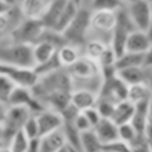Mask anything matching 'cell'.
<instances>
[{
  "instance_id": "obj_43",
  "label": "cell",
  "mask_w": 152,
  "mask_h": 152,
  "mask_svg": "<svg viewBox=\"0 0 152 152\" xmlns=\"http://www.w3.org/2000/svg\"><path fill=\"white\" fill-rule=\"evenodd\" d=\"M11 8H12L11 6H8V5H6V4H4V2L0 1V14H1V13H6V12H8Z\"/></svg>"
},
{
  "instance_id": "obj_36",
  "label": "cell",
  "mask_w": 152,
  "mask_h": 152,
  "mask_svg": "<svg viewBox=\"0 0 152 152\" xmlns=\"http://www.w3.org/2000/svg\"><path fill=\"white\" fill-rule=\"evenodd\" d=\"M72 125L75 126V128H76L80 133L93 128L91 125L89 124L88 119L86 118V115H84L82 112H78V114L75 116V119H74V121H72Z\"/></svg>"
},
{
  "instance_id": "obj_32",
  "label": "cell",
  "mask_w": 152,
  "mask_h": 152,
  "mask_svg": "<svg viewBox=\"0 0 152 152\" xmlns=\"http://www.w3.org/2000/svg\"><path fill=\"white\" fill-rule=\"evenodd\" d=\"M21 129H23V132H24L30 139H34V138L40 137L39 126H38V121H37L36 114H31V115L28 116V119L24 122Z\"/></svg>"
},
{
  "instance_id": "obj_40",
  "label": "cell",
  "mask_w": 152,
  "mask_h": 152,
  "mask_svg": "<svg viewBox=\"0 0 152 152\" xmlns=\"http://www.w3.org/2000/svg\"><path fill=\"white\" fill-rule=\"evenodd\" d=\"M144 135L147 139V141H152V120H148L146 124V127L144 129Z\"/></svg>"
},
{
  "instance_id": "obj_5",
  "label": "cell",
  "mask_w": 152,
  "mask_h": 152,
  "mask_svg": "<svg viewBox=\"0 0 152 152\" xmlns=\"http://www.w3.org/2000/svg\"><path fill=\"white\" fill-rule=\"evenodd\" d=\"M116 23V11H91L88 39H100L109 44Z\"/></svg>"
},
{
  "instance_id": "obj_38",
  "label": "cell",
  "mask_w": 152,
  "mask_h": 152,
  "mask_svg": "<svg viewBox=\"0 0 152 152\" xmlns=\"http://www.w3.org/2000/svg\"><path fill=\"white\" fill-rule=\"evenodd\" d=\"M144 66L152 68V44L147 49V51L144 53Z\"/></svg>"
},
{
  "instance_id": "obj_50",
  "label": "cell",
  "mask_w": 152,
  "mask_h": 152,
  "mask_svg": "<svg viewBox=\"0 0 152 152\" xmlns=\"http://www.w3.org/2000/svg\"><path fill=\"white\" fill-rule=\"evenodd\" d=\"M4 152H11L8 148H4Z\"/></svg>"
},
{
  "instance_id": "obj_52",
  "label": "cell",
  "mask_w": 152,
  "mask_h": 152,
  "mask_svg": "<svg viewBox=\"0 0 152 152\" xmlns=\"http://www.w3.org/2000/svg\"><path fill=\"white\" fill-rule=\"evenodd\" d=\"M0 152H4V148H0Z\"/></svg>"
},
{
  "instance_id": "obj_30",
  "label": "cell",
  "mask_w": 152,
  "mask_h": 152,
  "mask_svg": "<svg viewBox=\"0 0 152 152\" xmlns=\"http://www.w3.org/2000/svg\"><path fill=\"white\" fill-rule=\"evenodd\" d=\"M124 6L121 0H89L91 11H118Z\"/></svg>"
},
{
  "instance_id": "obj_37",
  "label": "cell",
  "mask_w": 152,
  "mask_h": 152,
  "mask_svg": "<svg viewBox=\"0 0 152 152\" xmlns=\"http://www.w3.org/2000/svg\"><path fill=\"white\" fill-rule=\"evenodd\" d=\"M82 113L86 115V118L88 119V121H89V124L91 125V127H94V126H95V125H96V124L102 119L101 114L99 113V110L96 109V107H95V106H93V107H90V108L84 109Z\"/></svg>"
},
{
  "instance_id": "obj_15",
  "label": "cell",
  "mask_w": 152,
  "mask_h": 152,
  "mask_svg": "<svg viewBox=\"0 0 152 152\" xmlns=\"http://www.w3.org/2000/svg\"><path fill=\"white\" fill-rule=\"evenodd\" d=\"M93 129H94L95 134L97 135V138L100 139V141L102 142V145L119 139L118 125L109 118H102L93 127Z\"/></svg>"
},
{
  "instance_id": "obj_49",
  "label": "cell",
  "mask_w": 152,
  "mask_h": 152,
  "mask_svg": "<svg viewBox=\"0 0 152 152\" xmlns=\"http://www.w3.org/2000/svg\"><path fill=\"white\" fill-rule=\"evenodd\" d=\"M148 145H150V152H152V141H150Z\"/></svg>"
},
{
  "instance_id": "obj_33",
  "label": "cell",
  "mask_w": 152,
  "mask_h": 152,
  "mask_svg": "<svg viewBox=\"0 0 152 152\" xmlns=\"http://www.w3.org/2000/svg\"><path fill=\"white\" fill-rule=\"evenodd\" d=\"M114 106H115V103H113V102H110V101H108L106 99H102V97H99L97 96L95 107H96V109L99 110V113L101 114L102 118H109L110 119V115L113 113Z\"/></svg>"
},
{
  "instance_id": "obj_13",
  "label": "cell",
  "mask_w": 152,
  "mask_h": 152,
  "mask_svg": "<svg viewBox=\"0 0 152 152\" xmlns=\"http://www.w3.org/2000/svg\"><path fill=\"white\" fill-rule=\"evenodd\" d=\"M151 44H152V39L150 38L146 31L134 30L128 34L126 42V51L145 53L147 49L151 46Z\"/></svg>"
},
{
  "instance_id": "obj_1",
  "label": "cell",
  "mask_w": 152,
  "mask_h": 152,
  "mask_svg": "<svg viewBox=\"0 0 152 152\" xmlns=\"http://www.w3.org/2000/svg\"><path fill=\"white\" fill-rule=\"evenodd\" d=\"M65 69L69 74L72 89H89L96 94L99 93L103 78L96 61L82 55L74 64Z\"/></svg>"
},
{
  "instance_id": "obj_17",
  "label": "cell",
  "mask_w": 152,
  "mask_h": 152,
  "mask_svg": "<svg viewBox=\"0 0 152 152\" xmlns=\"http://www.w3.org/2000/svg\"><path fill=\"white\" fill-rule=\"evenodd\" d=\"M48 6L46 0H20L18 8L26 19H42Z\"/></svg>"
},
{
  "instance_id": "obj_7",
  "label": "cell",
  "mask_w": 152,
  "mask_h": 152,
  "mask_svg": "<svg viewBox=\"0 0 152 152\" xmlns=\"http://www.w3.org/2000/svg\"><path fill=\"white\" fill-rule=\"evenodd\" d=\"M127 89L128 86L118 76L116 72L110 77L103 78L97 96L106 99L113 103H118L127 99Z\"/></svg>"
},
{
  "instance_id": "obj_8",
  "label": "cell",
  "mask_w": 152,
  "mask_h": 152,
  "mask_svg": "<svg viewBox=\"0 0 152 152\" xmlns=\"http://www.w3.org/2000/svg\"><path fill=\"white\" fill-rule=\"evenodd\" d=\"M0 74L10 77L17 86L32 88L38 80V74L34 68H20L0 62Z\"/></svg>"
},
{
  "instance_id": "obj_18",
  "label": "cell",
  "mask_w": 152,
  "mask_h": 152,
  "mask_svg": "<svg viewBox=\"0 0 152 152\" xmlns=\"http://www.w3.org/2000/svg\"><path fill=\"white\" fill-rule=\"evenodd\" d=\"M57 46L48 40H38L32 45V53H33V59H34V66L43 64L51 59L56 52H57Z\"/></svg>"
},
{
  "instance_id": "obj_41",
  "label": "cell",
  "mask_w": 152,
  "mask_h": 152,
  "mask_svg": "<svg viewBox=\"0 0 152 152\" xmlns=\"http://www.w3.org/2000/svg\"><path fill=\"white\" fill-rule=\"evenodd\" d=\"M0 1L4 2V4H6V5H8V6H11V7L18 6L19 2H20V0H0Z\"/></svg>"
},
{
  "instance_id": "obj_14",
  "label": "cell",
  "mask_w": 152,
  "mask_h": 152,
  "mask_svg": "<svg viewBox=\"0 0 152 152\" xmlns=\"http://www.w3.org/2000/svg\"><path fill=\"white\" fill-rule=\"evenodd\" d=\"M97 94L89 89H72L70 93V104L78 112L95 106Z\"/></svg>"
},
{
  "instance_id": "obj_20",
  "label": "cell",
  "mask_w": 152,
  "mask_h": 152,
  "mask_svg": "<svg viewBox=\"0 0 152 152\" xmlns=\"http://www.w3.org/2000/svg\"><path fill=\"white\" fill-rule=\"evenodd\" d=\"M118 76L127 84L146 83L148 78V69L146 66H132L118 70Z\"/></svg>"
},
{
  "instance_id": "obj_11",
  "label": "cell",
  "mask_w": 152,
  "mask_h": 152,
  "mask_svg": "<svg viewBox=\"0 0 152 152\" xmlns=\"http://www.w3.org/2000/svg\"><path fill=\"white\" fill-rule=\"evenodd\" d=\"M36 118L38 121L40 135L51 133L63 127L64 121L61 112H57L50 108H44L36 114Z\"/></svg>"
},
{
  "instance_id": "obj_34",
  "label": "cell",
  "mask_w": 152,
  "mask_h": 152,
  "mask_svg": "<svg viewBox=\"0 0 152 152\" xmlns=\"http://www.w3.org/2000/svg\"><path fill=\"white\" fill-rule=\"evenodd\" d=\"M116 55L114 52V50L108 45L107 49L104 50V52L102 53V56L100 57V59L97 61L100 68H106V66H115V61H116Z\"/></svg>"
},
{
  "instance_id": "obj_51",
  "label": "cell",
  "mask_w": 152,
  "mask_h": 152,
  "mask_svg": "<svg viewBox=\"0 0 152 152\" xmlns=\"http://www.w3.org/2000/svg\"><path fill=\"white\" fill-rule=\"evenodd\" d=\"M145 1H147V2H150V4L152 5V0H145Z\"/></svg>"
},
{
  "instance_id": "obj_54",
  "label": "cell",
  "mask_w": 152,
  "mask_h": 152,
  "mask_svg": "<svg viewBox=\"0 0 152 152\" xmlns=\"http://www.w3.org/2000/svg\"><path fill=\"white\" fill-rule=\"evenodd\" d=\"M46 1H48V2H49V1H51V0H46Z\"/></svg>"
},
{
  "instance_id": "obj_35",
  "label": "cell",
  "mask_w": 152,
  "mask_h": 152,
  "mask_svg": "<svg viewBox=\"0 0 152 152\" xmlns=\"http://www.w3.org/2000/svg\"><path fill=\"white\" fill-rule=\"evenodd\" d=\"M102 151H112V152H132V148L131 146L120 140V139H116L114 141H110L108 144H104L102 146Z\"/></svg>"
},
{
  "instance_id": "obj_46",
  "label": "cell",
  "mask_w": 152,
  "mask_h": 152,
  "mask_svg": "<svg viewBox=\"0 0 152 152\" xmlns=\"http://www.w3.org/2000/svg\"><path fill=\"white\" fill-rule=\"evenodd\" d=\"M70 1H71V2H74V4H76L77 6H82L84 0H70Z\"/></svg>"
},
{
  "instance_id": "obj_12",
  "label": "cell",
  "mask_w": 152,
  "mask_h": 152,
  "mask_svg": "<svg viewBox=\"0 0 152 152\" xmlns=\"http://www.w3.org/2000/svg\"><path fill=\"white\" fill-rule=\"evenodd\" d=\"M66 146V138L63 128L39 137V152H58Z\"/></svg>"
},
{
  "instance_id": "obj_24",
  "label": "cell",
  "mask_w": 152,
  "mask_h": 152,
  "mask_svg": "<svg viewBox=\"0 0 152 152\" xmlns=\"http://www.w3.org/2000/svg\"><path fill=\"white\" fill-rule=\"evenodd\" d=\"M108 45L109 44H107L100 39H94V38L87 39V42L82 46V55L97 62Z\"/></svg>"
},
{
  "instance_id": "obj_16",
  "label": "cell",
  "mask_w": 152,
  "mask_h": 152,
  "mask_svg": "<svg viewBox=\"0 0 152 152\" xmlns=\"http://www.w3.org/2000/svg\"><path fill=\"white\" fill-rule=\"evenodd\" d=\"M69 0H51L48 2L46 10L42 17V23L46 28L53 30L55 25L57 24L63 10L65 8Z\"/></svg>"
},
{
  "instance_id": "obj_23",
  "label": "cell",
  "mask_w": 152,
  "mask_h": 152,
  "mask_svg": "<svg viewBox=\"0 0 152 152\" xmlns=\"http://www.w3.org/2000/svg\"><path fill=\"white\" fill-rule=\"evenodd\" d=\"M152 96V90L147 83L129 84L127 89V100L132 103H139L148 100Z\"/></svg>"
},
{
  "instance_id": "obj_10",
  "label": "cell",
  "mask_w": 152,
  "mask_h": 152,
  "mask_svg": "<svg viewBox=\"0 0 152 152\" xmlns=\"http://www.w3.org/2000/svg\"><path fill=\"white\" fill-rule=\"evenodd\" d=\"M10 104L25 106L30 108L33 114H37L38 112L44 109L42 103L33 95L32 89L30 87H24V86H15V88L13 89L11 94L10 101H8V106Z\"/></svg>"
},
{
  "instance_id": "obj_26",
  "label": "cell",
  "mask_w": 152,
  "mask_h": 152,
  "mask_svg": "<svg viewBox=\"0 0 152 152\" xmlns=\"http://www.w3.org/2000/svg\"><path fill=\"white\" fill-rule=\"evenodd\" d=\"M132 66H144V53L125 51L122 55L116 57L115 61L116 70L132 68Z\"/></svg>"
},
{
  "instance_id": "obj_48",
  "label": "cell",
  "mask_w": 152,
  "mask_h": 152,
  "mask_svg": "<svg viewBox=\"0 0 152 152\" xmlns=\"http://www.w3.org/2000/svg\"><path fill=\"white\" fill-rule=\"evenodd\" d=\"M122 1V4L126 6V5H129V4H132V2H134L135 0H121Z\"/></svg>"
},
{
  "instance_id": "obj_9",
  "label": "cell",
  "mask_w": 152,
  "mask_h": 152,
  "mask_svg": "<svg viewBox=\"0 0 152 152\" xmlns=\"http://www.w3.org/2000/svg\"><path fill=\"white\" fill-rule=\"evenodd\" d=\"M126 8L135 28L147 32L152 18V5L145 0H135L126 5Z\"/></svg>"
},
{
  "instance_id": "obj_31",
  "label": "cell",
  "mask_w": 152,
  "mask_h": 152,
  "mask_svg": "<svg viewBox=\"0 0 152 152\" xmlns=\"http://www.w3.org/2000/svg\"><path fill=\"white\" fill-rule=\"evenodd\" d=\"M118 133H119V139L127 142L129 146L134 142V140L138 138L139 134H142V133H138V131L134 128V126L131 122L119 125L118 126Z\"/></svg>"
},
{
  "instance_id": "obj_28",
  "label": "cell",
  "mask_w": 152,
  "mask_h": 152,
  "mask_svg": "<svg viewBox=\"0 0 152 152\" xmlns=\"http://www.w3.org/2000/svg\"><path fill=\"white\" fill-rule=\"evenodd\" d=\"M28 144H30V138L23 132V129H19L11 137L5 148H8L11 152H27Z\"/></svg>"
},
{
  "instance_id": "obj_21",
  "label": "cell",
  "mask_w": 152,
  "mask_h": 152,
  "mask_svg": "<svg viewBox=\"0 0 152 152\" xmlns=\"http://www.w3.org/2000/svg\"><path fill=\"white\" fill-rule=\"evenodd\" d=\"M134 103H132L131 101L122 100L118 103H115L113 113L110 115V120H113L118 126L126 124V122H131L133 114H134Z\"/></svg>"
},
{
  "instance_id": "obj_19",
  "label": "cell",
  "mask_w": 152,
  "mask_h": 152,
  "mask_svg": "<svg viewBox=\"0 0 152 152\" xmlns=\"http://www.w3.org/2000/svg\"><path fill=\"white\" fill-rule=\"evenodd\" d=\"M56 55L59 61V64L63 68H68L82 56V48L70 43H64L57 49Z\"/></svg>"
},
{
  "instance_id": "obj_53",
  "label": "cell",
  "mask_w": 152,
  "mask_h": 152,
  "mask_svg": "<svg viewBox=\"0 0 152 152\" xmlns=\"http://www.w3.org/2000/svg\"><path fill=\"white\" fill-rule=\"evenodd\" d=\"M101 152H112V151H101Z\"/></svg>"
},
{
  "instance_id": "obj_3",
  "label": "cell",
  "mask_w": 152,
  "mask_h": 152,
  "mask_svg": "<svg viewBox=\"0 0 152 152\" xmlns=\"http://www.w3.org/2000/svg\"><path fill=\"white\" fill-rule=\"evenodd\" d=\"M90 15L91 10L89 7H84L83 5L78 7L74 19L63 31V37L66 43L83 46V44L88 39V33L90 28Z\"/></svg>"
},
{
  "instance_id": "obj_6",
  "label": "cell",
  "mask_w": 152,
  "mask_h": 152,
  "mask_svg": "<svg viewBox=\"0 0 152 152\" xmlns=\"http://www.w3.org/2000/svg\"><path fill=\"white\" fill-rule=\"evenodd\" d=\"M45 26L40 19H26L23 18L17 26L10 32L8 39L14 43H23L33 45L37 43L44 31Z\"/></svg>"
},
{
  "instance_id": "obj_4",
  "label": "cell",
  "mask_w": 152,
  "mask_h": 152,
  "mask_svg": "<svg viewBox=\"0 0 152 152\" xmlns=\"http://www.w3.org/2000/svg\"><path fill=\"white\" fill-rule=\"evenodd\" d=\"M137 28L127 12L126 6L118 10L116 23H115V26H114V30L112 32L110 40H109V46L114 50L116 56H120L126 51V42L128 38V34Z\"/></svg>"
},
{
  "instance_id": "obj_39",
  "label": "cell",
  "mask_w": 152,
  "mask_h": 152,
  "mask_svg": "<svg viewBox=\"0 0 152 152\" xmlns=\"http://www.w3.org/2000/svg\"><path fill=\"white\" fill-rule=\"evenodd\" d=\"M27 152H39V137L34 139H30Z\"/></svg>"
},
{
  "instance_id": "obj_22",
  "label": "cell",
  "mask_w": 152,
  "mask_h": 152,
  "mask_svg": "<svg viewBox=\"0 0 152 152\" xmlns=\"http://www.w3.org/2000/svg\"><path fill=\"white\" fill-rule=\"evenodd\" d=\"M148 101H150V99L134 104L135 108H134V114L131 120V124L134 126V128L138 131V133L144 134V129L148 121Z\"/></svg>"
},
{
  "instance_id": "obj_45",
  "label": "cell",
  "mask_w": 152,
  "mask_h": 152,
  "mask_svg": "<svg viewBox=\"0 0 152 152\" xmlns=\"http://www.w3.org/2000/svg\"><path fill=\"white\" fill-rule=\"evenodd\" d=\"M58 152H76V151H75V150H72V148H70V147L66 145V146H64L63 148H61Z\"/></svg>"
},
{
  "instance_id": "obj_25",
  "label": "cell",
  "mask_w": 152,
  "mask_h": 152,
  "mask_svg": "<svg viewBox=\"0 0 152 152\" xmlns=\"http://www.w3.org/2000/svg\"><path fill=\"white\" fill-rule=\"evenodd\" d=\"M80 142L82 152H101L102 151V142L95 134L94 129H88L81 132L80 134Z\"/></svg>"
},
{
  "instance_id": "obj_44",
  "label": "cell",
  "mask_w": 152,
  "mask_h": 152,
  "mask_svg": "<svg viewBox=\"0 0 152 152\" xmlns=\"http://www.w3.org/2000/svg\"><path fill=\"white\" fill-rule=\"evenodd\" d=\"M148 120H152V96L148 101Z\"/></svg>"
},
{
  "instance_id": "obj_29",
  "label": "cell",
  "mask_w": 152,
  "mask_h": 152,
  "mask_svg": "<svg viewBox=\"0 0 152 152\" xmlns=\"http://www.w3.org/2000/svg\"><path fill=\"white\" fill-rule=\"evenodd\" d=\"M15 83L6 75L0 74V104L7 107L11 94L15 88Z\"/></svg>"
},
{
  "instance_id": "obj_47",
  "label": "cell",
  "mask_w": 152,
  "mask_h": 152,
  "mask_svg": "<svg viewBox=\"0 0 152 152\" xmlns=\"http://www.w3.org/2000/svg\"><path fill=\"white\" fill-rule=\"evenodd\" d=\"M147 33H148L150 38L152 39V18H151V24H150V27H148V30H147Z\"/></svg>"
},
{
  "instance_id": "obj_2",
  "label": "cell",
  "mask_w": 152,
  "mask_h": 152,
  "mask_svg": "<svg viewBox=\"0 0 152 152\" xmlns=\"http://www.w3.org/2000/svg\"><path fill=\"white\" fill-rule=\"evenodd\" d=\"M0 62L20 66L34 68L32 45L11 42L7 37L0 40Z\"/></svg>"
},
{
  "instance_id": "obj_42",
  "label": "cell",
  "mask_w": 152,
  "mask_h": 152,
  "mask_svg": "<svg viewBox=\"0 0 152 152\" xmlns=\"http://www.w3.org/2000/svg\"><path fill=\"white\" fill-rule=\"evenodd\" d=\"M5 147H6V140H5V137L2 133V128L0 126V148H5Z\"/></svg>"
},
{
  "instance_id": "obj_27",
  "label": "cell",
  "mask_w": 152,
  "mask_h": 152,
  "mask_svg": "<svg viewBox=\"0 0 152 152\" xmlns=\"http://www.w3.org/2000/svg\"><path fill=\"white\" fill-rule=\"evenodd\" d=\"M78 7H80V6H77L76 4H74V2H71V1L69 0L68 4H66V6H65V8L63 10V12H62V14H61L58 21H57V24L55 25L53 31L59 32V33H63V31L66 28V26H68V25L71 23V20L74 19V17H75V14H76Z\"/></svg>"
}]
</instances>
